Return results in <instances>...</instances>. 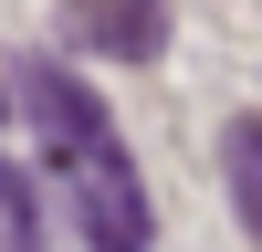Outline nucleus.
<instances>
[{
  "label": "nucleus",
  "instance_id": "obj_1",
  "mask_svg": "<svg viewBox=\"0 0 262 252\" xmlns=\"http://www.w3.org/2000/svg\"><path fill=\"white\" fill-rule=\"evenodd\" d=\"M11 105L32 116L42 168H95V158H126V137H116V116H105V95L74 74V63H53V42H42V53L11 74Z\"/></svg>",
  "mask_w": 262,
  "mask_h": 252
},
{
  "label": "nucleus",
  "instance_id": "obj_2",
  "mask_svg": "<svg viewBox=\"0 0 262 252\" xmlns=\"http://www.w3.org/2000/svg\"><path fill=\"white\" fill-rule=\"evenodd\" d=\"M63 179V210L95 252H147V189H137V158H95V168H53Z\"/></svg>",
  "mask_w": 262,
  "mask_h": 252
},
{
  "label": "nucleus",
  "instance_id": "obj_3",
  "mask_svg": "<svg viewBox=\"0 0 262 252\" xmlns=\"http://www.w3.org/2000/svg\"><path fill=\"white\" fill-rule=\"evenodd\" d=\"M63 32L84 53H116V63H147L168 42V11L158 0H63Z\"/></svg>",
  "mask_w": 262,
  "mask_h": 252
},
{
  "label": "nucleus",
  "instance_id": "obj_4",
  "mask_svg": "<svg viewBox=\"0 0 262 252\" xmlns=\"http://www.w3.org/2000/svg\"><path fill=\"white\" fill-rule=\"evenodd\" d=\"M221 179H231L242 231L262 242V116H231V126H221Z\"/></svg>",
  "mask_w": 262,
  "mask_h": 252
},
{
  "label": "nucleus",
  "instance_id": "obj_5",
  "mask_svg": "<svg viewBox=\"0 0 262 252\" xmlns=\"http://www.w3.org/2000/svg\"><path fill=\"white\" fill-rule=\"evenodd\" d=\"M0 252H42V179L0 158Z\"/></svg>",
  "mask_w": 262,
  "mask_h": 252
},
{
  "label": "nucleus",
  "instance_id": "obj_6",
  "mask_svg": "<svg viewBox=\"0 0 262 252\" xmlns=\"http://www.w3.org/2000/svg\"><path fill=\"white\" fill-rule=\"evenodd\" d=\"M0 116H11V74H0Z\"/></svg>",
  "mask_w": 262,
  "mask_h": 252
}]
</instances>
